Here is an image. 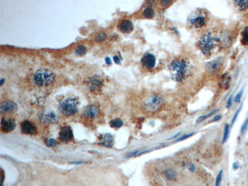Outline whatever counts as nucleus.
<instances>
[{"instance_id": "f257e3e1", "label": "nucleus", "mask_w": 248, "mask_h": 186, "mask_svg": "<svg viewBox=\"0 0 248 186\" xmlns=\"http://www.w3.org/2000/svg\"><path fill=\"white\" fill-rule=\"evenodd\" d=\"M191 68L190 63L185 58L176 59L169 66L172 79L176 82H183Z\"/></svg>"}, {"instance_id": "f03ea898", "label": "nucleus", "mask_w": 248, "mask_h": 186, "mask_svg": "<svg viewBox=\"0 0 248 186\" xmlns=\"http://www.w3.org/2000/svg\"><path fill=\"white\" fill-rule=\"evenodd\" d=\"M221 40L210 33L203 35L199 41L198 45L204 55L209 56L221 46Z\"/></svg>"}, {"instance_id": "7ed1b4c3", "label": "nucleus", "mask_w": 248, "mask_h": 186, "mask_svg": "<svg viewBox=\"0 0 248 186\" xmlns=\"http://www.w3.org/2000/svg\"><path fill=\"white\" fill-rule=\"evenodd\" d=\"M55 75L52 71L46 69H39L34 75L35 84L39 87L51 85L55 80Z\"/></svg>"}, {"instance_id": "20e7f679", "label": "nucleus", "mask_w": 248, "mask_h": 186, "mask_svg": "<svg viewBox=\"0 0 248 186\" xmlns=\"http://www.w3.org/2000/svg\"><path fill=\"white\" fill-rule=\"evenodd\" d=\"M79 101L76 98H68L59 104L61 113L66 116H72L78 112Z\"/></svg>"}, {"instance_id": "39448f33", "label": "nucleus", "mask_w": 248, "mask_h": 186, "mask_svg": "<svg viewBox=\"0 0 248 186\" xmlns=\"http://www.w3.org/2000/svg\"><path fill=\"white\" fill-rule=\"evenodd\" d=\"M188 20L192 27L195 28H202L207 24L208 15L202 10L199 9L189 18Z\"/></svg>"}, {"instance_id": "423d86ee", "label": "nucleus", "mask_w": 248, "mask_h": 186, "mask_svg": "<svg viewBox=\"0 0 248 186\" xmlns=\"http://www.w3.org/2000/svg\"><path fill=\"white\" fill-rule=\"evenodd\" d=\"M224 64V58L219 57L208 62L205 64V68L211 75H217L223 69Z\"/></svg>"}, {"instance_id": "0eeeda50", "label": "nucleus", "mask_w": 248, "mask_h": 186, "mask_svg": "<svg viewBox=\"0 0 248 186\" xmlns=\"http://www.w3.org/2000/svg\"><path fill=\"white\" fill-rule=\"evenodd\" d=\"M163 102L162 97L158 95H154L148 98L145 101V108L149 112H155L161 107Z\"/></svg>"}, {"instance_id": "6e6552de", "label": "nucleus", "mask_w": 248, "mask_h": 186, "mask_svg": "<svg viewBox=\"0 0 248 186\" xmlns=\"http://www.w3.org/2000/svg\"><path fill=\"white\" fill-rule=\"evenodd\" d=\"M104 80L99 75H95L89 79L88 85L90 90L94 93H98L102 89L103 86Z\"/></svg>"}, {"instance_id": "1a4fd4ad", "label": "nucleus", "mask_w": 248, "mask_h": 186, "mask_svg": "<svg viewBox=\"0 0 248 186\" xmlns=\"http://www.w3.org/2000/svg\"><path fill=\"white\" fill-rule=\"evenodd\" d=\"M22 133L26 135H35L38 133V128L34 123L29 120L23 121L20 124Z\"/></svg>"}, {"instance_id": "9d476101", "label": "nucleus", "mask_w": 248, "mask_h": 186, "mask_svg": "<svg viewBox=\"0 0 248 186\" xmlns=\"http://www.w3.org/2000/svg\"><path fill=\"white\" fill-rule=\"evenodd\" d=\"M59 135L60 140L64 143L72 141L74 138L72 130L69 126H65L62 127L59 132Z\"/></svg>"}, {"instance_id": "9b49d317", "label": "nucleus", "mask_w": 248, "mask_h": 186, "mask_svg": "<svg viewBox=\"0 0 248 186\" xmlns=\"http://www.w3.org/2000/svg\"><path fill=\"white\" fill-rule=\"evenodd\" d=\"M156 59L154 55L150 53L144 54L141 59V63L142 66L147 69H151L156 64Z\"/></svg>"}, {"instance_id": "f8f14e48", "label": "nucleus", "mask_w": 248, "mask_h": 186, "mask_svg": "<svg viewBox=\"0 0 248 186\" xmlns=\"http://www.w3.org/2000/svg\"><path fill=\"white\" fill-rule=\"evenodd\" d=\"M16 126V123L11 119L2 118L1 121V128L3 132L8 133L11 132Z\"/></svg>"}, {"instance_id": "ddd939ff", "label": "nucleus", "mask_w": 248, "mask_h": 186, "mask_svg": "<svg viewBox=\"0 0 248 186\" xmlns=\"http://www.w3.org/2000/svg\"><path fill=\"white\" fill-rule=\"evenodd\" d=\"M100 113L99 108L95 105H91L87 106L83 112L84 117L90 119L97 118Z\"/></svg>"}, {"instance_id": "4468645a", "label": "nucleus", "mask_w": 248, "mask_h": 186, "mask_svg": "<svg viewBox=\"0 0 248 186\" xmlns=\"http://www.w3.org/2000/svg\"><path fill=\"white\" fill-rule=\"evenodd\" d=\"M17 110V105L12 101H4L1 104L0 111L1 114L13 112L16 111Z\"/></svg>"}, {"instance_id": "2eb2a0df", "label": "nucleus", "mask_w": 248, "mask_h": 186, "mask_svg": "<svg viewBox=\"0 0 248 186\" xmlns=\"http://www.w3.org/2000/svg\"><path fill=\"white\" fill-rule=\"evenodd\" d=\"M118 28L122 33L127 34L132 31L134 27L131 21L128 20H124L119 23Z\"/></svg>"}, {"instance_id": "dca6fc26", "label": "nucleus", "mask_w": 248, "mask_h": 186, "mask_svg": "<svg viewBox=\"0 0 248 186\" xmlns=\"http://www.w3.org/2000/svg\"><path fill=\"white\" fill-rule=\"evenodd\" d=\"M99 140V143L104 147L111 148L114 145V138L113 136L109 133H106L101 136Z\"/></svg>"}, {"instance_id": "f3484780", "label": "nucleus", "mask_w": 248, "mask_h": 186, "mask_svg": "<svg viewBox=\"0 0 248 186\" xmlns=\"http://www.w3.org/2000/svg\"><path fill=\"white\" fill-rule=\"evenodd\" d=\"M39 118L40 120L44 123L54 124L57 122V117L56 114L54 112H50L46 114H41Z\"/></svg>"}, {"instance_id": "a211bd4d", "label": "nucleus", "mask_w": 248, "mask_h": 186, "mask_svg": "<svg viewBox=\"0 0 248 186\" xmlns=\"http://www.w3.org/2000/svg\"><path fill=\"white\" fill-rule=\"evenodd\" d=\"M231 82V77L227 73H225L221 77L220 86L222 88L227 90L229 88Z\"/></svg>"}, {"instance_id": "6ab92c4d", "label": "nucleus", "mask_w": 248, "mask_h": 186, "mask_svg": "<svg viewBox=\"0 0 248 186\" xmlns=\"http://www.w3.org/2000/svg\"><path fill=\"white\" fill-rule=\"evenodd\" d=\"M165 177L168 180H173L176 179V173L174 170L172 169H168L165 171Z\"/></svg>"}, {"instance_id": "aec40b11", "label": "nucleus", "mask_w": 248, "mask_h": 186, "mask_svg": "<svg viewBox=\"0 0 248 186\" xmlns=\"http://www.w3.org/2000/svg\"><path fill=\"white\" fill-rule=\"evenodd\" d=\"M110 126L113 128L119 129L123 125V122L121 119L116 118L110 121Z\"/></svg>"}, {"instance_id": "412c9836", "label": "nucleus", "mask_w": 248, "mask_h": 186, "mask_svg": "<svg viewBox=\"0 0 248 186\" xmlns=\"http://www.w3.org/2000/svg\"><path fill=\"white\" fill-rule=\"evenodd\" d=\"M155 12L153 8L151 7H147L145 8L143 11V15L145 18L148 19H152L154 16Z\"/></svg>"}, {"instance_id": "4be33fe9", "label": "nucleus", "mask_w": 248, "mask_h": 186, "mask_svg": "<svg viewBox=\"0 0 248 186\" xmlns=\"http://www.w3.org/2000/svg\"><path fill=\"white\" fill-rule=\"evenodd\" d=\"M236 2L237 7L241 11L245 10L248 8V1L247 0H239Z\"/></svg>"}, {"instance_id": "5701e85b", "label": "nucleus", "mask_w": 248, "mask_h": 186, "mask_svg": "<svg viewBox=\"0 0 248 186\" xmlns=\"http://www.w3.org/2000/svg\"><path fill=\"white\" fill-rule=\"evenodd\" d=\"M87 52V48L84 46L81 45L78 46L75 50V54L79 56H82L85 55Z\"/></svg>"}, {"instance_id": "b1692460", "label": "nucleus", "mask_w": 248, "mask_h": 186, "mask_svg": "<svg viewBox=\"0 0 248 186\" xmlns=\"http://www.w3.org/2000/svg\"><path fill=\"white\" fill-rule=\"evenodd\" d=\"M241 42L243 45H248V28H246L241 34Z\"/></svg>"}, {"instance_id": "393cba45", "label": "nucleus", "mask_w": 248, "mask_h": 186, "mask_svg": "<svg viewBox=\"0 0 248 186\" xmlns=\"http://www.w3.org/2000/svg\"><path fill=\"white\" fill-rule=\"evenodd\" d=\"M229 134V125L228 124H226L224 126V132L223 135V140L222 143L223 144L225 143L228 139V136Z\"/></svg>"}, {"instance_id": "a878e982", "label": "nucleus", "mask_w": 248, "mask_h": 186, "mask_svg": "<svg viewBox=\"0 0 248 186\" xmlns=\"http://www.w3.org/2000/svg\"><path fill=\"white\" fill-rule=\"evenodd\" d=\"M217 111V110H214L213 111H211V112L209 113V114H207L206 115L200 116L197 119L196 122H197V123H200V122H202V121H204V120H205V119H207V118H208L209 117H210L211 116H212V115H213L214 114H215Z\"/></svg>"}, {"instance_id": "bb28decb", "label": "nucleus", "mask_w": 248, "mask_h": 186, "mask_svg": "<svg viewBox=\"0 0 248 186\" xmlns=\"http://www.w3.org/2000/svg\"><path fill=\"white\" fill-rule=\"evenodd\" d=\"M106 38H107V36H106V34L104 32H101L98 34L95 37V41L98 42H101L104 41L106 39Z\"/></svg>"}, {"instance_id": "cd10ccee", "label": "nucleus", "mask_w": 248, "mask_h": 186, "mask_svg": "<svg viewBox=\"0 0 248 186\" xmlns=\"http://www.w3.org/2000/svg\"><path fill=\"white\" fill-rule=\"evenodd\" d=\"M47 143V145L48 147H54L56 146L57 145V141L54 139L51 138V139H49L46 142Z\"/></svg>"}, {"instance_id": "c85d7f7f", "label": "nucleus", "mask_w": 248, "mask_h": 186, "mask_svg": "<svg viewBox=\"0 0 248 186\" xmlns=\"http://www.w3.org/2000/svg\"><path fill=\"white\" fill-rule=\"evenodd\" d=\"M223 170H220L219 173H218L217 176L216 177V182H215V186H220L221 184V182L222 179V177H223Z\"/></svg>"}, {"instance_id": "c756f323", "label": "nucleus", "mask_w": 248, "mask_h": 186, "mask_svg": "<svg viewBox=\"0 0 248 186\" xmlns=\"http://www.w3.org/2000/svg\"><path fill=\"white\" fill-rule=\"evenodd\" d=\"M241 110V107H240L237 110V111L236 112L235 114L234 115L233 117L232 118V122H231V126H233L235 122L236 121V119H237V117L239 116V114L240 112V111Z\"/></svg>"}, {"instance_id": "7c9ffc66", "label": "nucleus", "mask_w": 248, "mask_h": 186, "mask_svg": "<svg viewBox=\"0 0 248 186\" xmlns=\"http://www.w3.org/2000/svg\"><path fill=\"white\" fill-rule=\"evenodd\" d=\"M248 117L247 118V119H246L245 121H244V123L242 125L241 127V130H240V131H241V133L242 134H243V133L245 132L246 130L247 129V127H248Z\"/></svg>"}, {"instance_id": "2f4dec72", "label": "nucleus", "mask_w": 248, "mask_h": 186, "mask_svg": "<svg viewBox=\"0 0 248 186\" xmlns=\"http://www.w3.org/2000/svg\"><path fill=\"white\" fill-rule=\"evenodd\" d=\"M193 134H194L193 133H189V134H185L184 135L182 136L181 137L179 138V139H177V140L176 141L179 142V141H183V140H185L187 139H188V138H189L190 137L192 136L193 135Z\"/></svg>"}, {"instance_id": "473e14b6", "label": "nucleus", "mask_w": 248, "mask_h": 186, "mask_svg": "<svg viewBox=\"0 0 248 186\" xmlns=\"http://www.w3.org/2000/svg\"><path fill=\"white\" fill-rule=\"evenodd\" d=\"M243 94V90H241V91H239V93H238V94L236 95V96L235 97V101L236 103H239V102H240V100H241V98Z\"/></svg>"}, {"instance_id": "72a5a7b5", "label": "nucleus", "mask_w": 248, "mask_h": 186, "mask_svg": "<svg viewBox=\"0 0 248 186\" xmlns=\"http://www.w3.org/2000/svg\"><path fill=\"white\" fill-rule=\"evenodd\" d=\"M0 176H1V177H0V178H1L0 186H2L3 185V183L4 182L5 176H4V172L3 171V169L1 168V171H0Z\"/></svg>"}, {"instance_id": "f704fd0d", "label": "nucleus", "mask_w": 248, "mask_h": 186, "mask_svg": "<svg viewBox=\"0 0 248 186\" xmlns=\"http://www.w3.org/2000/svg\"><path fill=\"white\" fill-rule=\"evenodd\" d=\"M232 101H233V95H231L228 98V101L227 102V108L229 109L232 106Z\"/></svg>"}, {"instance_id": "c9c22d12", "label": "nucleus", "mask_w": 248, "mask_h": 186, "mask_svg": "<svg viewBox=\"0 0 248 186\" xmlns=\"http://www.w3.org/2000/svg\"><path fill=\"white\" fill-rule=\"evenodd\" d=\"M172 1L171 0H162L161 1V6H163V7H166L171 4L172 3Z\"/></svg>"}, {"instance_id": "e433bc0d", "label": "nucleus", "mask_w": 248, "mask_h": 186, "mask_svg": "<svg viewBox=\"0 0 248 186\" xmlns=\"http://www.w3.org/2000/svg\"><path fill=\"white\" fill-rule=\"evenodd\" d=\"M187 167L189 170H190L191 172H194L195 170V167L194 165L192 163H188L187 164Z\"/></svg>"}, {"instance_id": "4c0bfd02", "label": "nucleus", "mask_w": 248, "mask_h": 186, "mask_svg": "<svg viewBox=\"0 0 248 186\" xmlns=\"http://www.w3.org/2000/svg\"><path fill=\"white\" fill-rule=\"evenodd\" d=\"M113 59H114V62L116 64H120V60L119 58L118 57L117 55L114 56Z\"/></svg>"}, {"instance_id": "58836bf2", "label": "nucleus", "mask_w": 248, "mask_h": 186, "mask_svg": "<svg viewBox=\"0 0 248 186\" xmlns=\"http://www.w3.org/2000/svg\"><path fill=\"white\" fill-rule=\"evenodd\" d=\"M138 151H135L134 152H132L130 153H129L127 155V158H131V157L134 156V155H135L137 154V153L138 152Z\"/></svg>"}, {"instance_id": "ea45409f", "label": "nucleus", "mask_w": 248, "mask_h": 186, "mask_svg": "<svg viewBox=\"0 0 248 186\" xmlns=\"http://www.w3.org/2000/svg\"><path fill=\"white\" fill-rule=\"evenodd\" d=\"M105 62H106V64H107L108 65H111V60L110 58L108 57H107L105 58Z\"/></svg>"}, {"instance_id": "a19ab883", "label": "nucleus", "mask_w": 248, "mask_h": 186, "mask_svg": "<svg viewBox=\"0 0 248 186\" xmlns=\"http://www.w3.org/2000/svg\"><path fill=\"white\" fill-rule=\"evenodd\" d=\"M221 116L220 115H216V117H215L213 119L214 121H218L220 120V119H221Z\"/></svg>"}, {"instance_id": "79ce46f5", "label": "nucleus", "mask_w": 248, "mask_h": 186, "mask_svg": "<svg viewBox=\"0 0 248 186\" xmlns=\"http://www.w3.org/2000/svg\"><path fill=\"white\" fill-rule=\"evenodd\" d=\"M233 167L234 169H235V170H236V169H238L239 167V164L236 163V162H234L233 164Z\"/></svg>"}, {"instance_id": "37998d69", "label": "nucleus", "mask_w": 248, "mask_h": 186, "mask_svg": "<svg viewBox=\"0 0 248 186\" xmlns=\"http://www.w3.org/2000/svg\"><path fill=\"white\" fill-rule=\"evenodd\" d=\"M85 162H82L81 161H73L71 162V164H85Z\"/></svg>"}, {"instance_id": "c03bdc74", "label": "nucleus", "mask_w": 248, "mask_h": 186, "mask_svg": "<svg viewBox=\"0 0 248 186\" xmlns=\"http://www.w3.org/2000/svg\"><path fill=\"white\" fill-rule=\"evenodd\" d=\"M4 81H5V79H1L0 80V85H2L4 83Z\"/></svg>"}, {"instance_id": "a18cd8bd", "label": "nucleus", "mask_w": 248, "mask_h": 186, "mask_svg": "<svg viewBox=\"0 0 248 186\" xmlns=\"http://www.w3.org/2000/svg\"><path fill=\"white\" fill-rule=\"evenodd\" d=\"M172 29L174 31V32L176 33V34H179V31H177V29H176V28H174H174H172Z\"/></svg>"}]
</instances>
